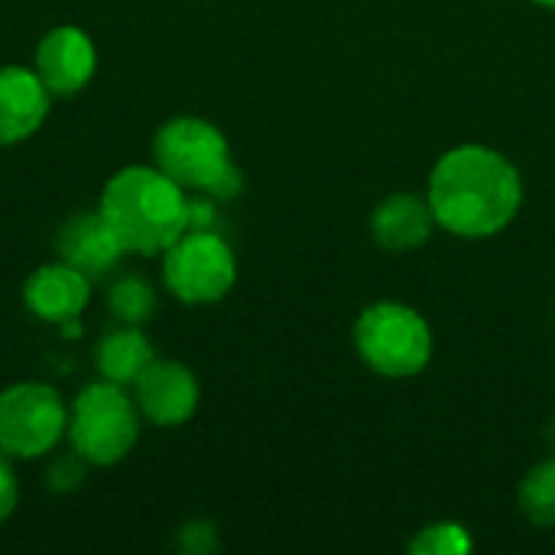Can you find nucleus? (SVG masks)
<instances>
[{
  "instance_id": "obj_1",
  "label": "nucleus",
  "mask_w": 555,
  "mask_h": 555,
  "mask_svg": "<svg viewBox=\"0 0 555 555\" xmlns=\"http://www.w3.org/2000/svg\"><path fill=\"white\" fill-rule=\"evenodd\" d=\"M426 202L442 231L481 241L511 228L524 205V179L504 153L462 143L433 166Z\"/></svg>"
},
{
  "instance_id": "obj_2",
  "label": "nucleus",
  "mask_w": 555,
  "mask_h": 555,
  "mask_svg": "<svg viewBox=\"0 0 555 555\" xmlns=\"http://www.w3.org/2000/svg\"><path fill=\"white\" fill-rule=\"evenodd\" d=\"M192 195L153 166L117 169L98 202V211L117 234L124 254L159 257L192 228Z\"/></svg>"
},
{
  "instance_id": "obj_3",
  "label": "nucleus",
  "mask_w": 555,
  "mask_h": 555,
  "mask_svg": "<svg viewBox=\"0 0 555 555\" xmlns=\"http://www.w3.org/2000/svg\"><path fill=\"white\" fill-rule=\"evenodd\" d=\"M153 163L172 176L185 192L208 195L215 202L234 198L244 185L241 169L231 159L228 137L205 117H169L153 137Z\"/></svg>"
},
{
  "instance_id": "obj_4",
  "label": "nucleus",
  "mask_w": 555,
  "mask_h": 555,
  "mask_svg": "<svg viewBox=\"0 0 555 555\" xmlns=\"http://www.w3.org/2000/svg\"><path fill=\"white\" fill-rule=\"evenodd\" d=\"M140 406L127 387L98 377L68 406V446L94 468L124 462L140 439Z\"/></svg>"
},
{
  "instance_id": "obj_5",
  "label": "nucleus",
  "mask_w": 555,
  "mask_h": 555,
  "mask_svg": "<svg viewBox=\"0 0 555 555\" xmlns=\"http://www.w3.org/2000/svg\"><path fill=\"white\" fill-rule=\"evenodd\" d=\"M354 348L374 374L410 380L433 361V328L413 306L384 299L358 315Z\"/></svg>"
},
{
  "instance_id": "obj_6",
  "label": "nucleus",
  "mask_w": 555,
  "mask_h": 555,
  "mask_svg": "<svg viewBox=\"0 0 555 555\" xmlns=\"http://www.w3.org/2000/svg\"><path fill=\"white\" fill-rule=\"evenodd\" d=\"M159 257L166 289L185 306L221 302L237 283V257L211 228H189Z\"/></svg>"
},
{
  "instance_id": "obj_7",
  "label": "nucleus",
  "mask_w": 555,
  "mask_h": 555,
  "mask_svg": "<svg viewBox=\"0 0 555 555\" xmlns=\"http://www.w3.org/2000/svg\"><path fill=\"white\" fill-rule=\"evenodd\" d=\"M68 433L62 393L42 380H23L0 390V452L13 462L46 459Z\"/></svg>"
},
{
  "instance_id": "obj_8",
  "label": "nucleus",
  "mask_w": 555,
  "mask_h": 555,
  "mask_svg": "<svg viewBox=\"0 0 555 555\" xmlns=\"http://www.w3.org/2000/svg\"><path fill=\"white\" fill-rule=\"evenodd\" d=\"M33 72L39 75V81L49 88L52 98H75L91 85L98 72V46L81 26L72 23L52 26L36 42Z\"/></svg>"
},
{
  "instance_id": "obj_9",
  "label": "nucleus",
  "mask_w": 555,
  "mask_h": 555,
  "mask_svg": "<svg viewBox=\"0 0 555 555\" xmlns=\"http://www.w3.org/2000/svg\"><path fill=\"white\" fill-rule=\"evenodd\" d=\"M133 400L153 426L176 429L189 423L202 403V384L195 371L182 361L156 358L137 380H133Z\"/></svg>"
},
{
  "instance_id": "obj_10",
  "label": "nucleus",
  "mask_w": 555,
  "mask_h": 555,
  "mask_svg": "<svg viewBox=\"0 0 555 555\" xmlns=\"http://www.w3.org/2000/svg\"><path fill=\"white\" fill-rule=\"evenodd\" d=\"M91 283L81 270H75L65 260H52L36 267L23 283V306L52 325H62L68 319H78L85 306L91 302Z\"/></svg>"
},
{
  "instance_id": "obj_11",
  "label": "nucleus",
  "mask_w": 555,
  "mask_h": 555,
  "mask_svg": "<svg viewBox=\"0 0 555 555\" xmlns=\"http://www.w3.org/2000/svg\"><path fill=\"white\" fill-rule=\"evenodd\" d=\"M49 107L52 94L33 68L0 65V146H16L39 133Z\"/></svg>"
},
{
  "instance_id": "obj_12",
  "label": "nucleus",
  "mask_w": 555,
  "mask_h": 555,
  "mask_svg": "<svg viewBox=\"0 0 555 555\" xmlns=\"http://www.w3.org/2000/svg\"><path fill=\"white\" fill-rule=\"evenodd\" d=\"M55 250H59V260L72 263L88 280L107 276L120 263V257H127L101 211H78L65 218L55 234Z\"/></svg>"
},
{
  "instance_id": "obj_13",
  "label": "nucleus",
  "mask_w": 555,
  "mask_h": 555,
  "mask_svg": "<svg viewBox=\"0 0 555 555\" xmlns=\"http://www.w3.org/2000/svg\"><path fill=\"white\" fill-rule=\"evenodd\" d=\"M433 228H439V224L433 218L429 202L413 192L387 195L371 215V234L390 254H410V250L423 247L433 237Z\"/></svg>"
},
{
  "instance_id": "obj_14",
  "label": "nucleus",
  "mask_w": 555,
  "mask_h": 555,
  "mask_svg": "<svg viewBox=\"0 0 555 555\" xmlns=\"http://www.w3.org/2000/svg\"><path fill=\"white\" fill-rule=\"evenodd\" d=\"M156 361L153 341L146 338V332L140 325H117L111 328L98 348H94V367L98 377L114 380L120 387H133V380Z\"/></svg>"
},
{
  "instance_id": "obj_15",
  "label": "nucleus",
  "mask_w": 555,
  "mask_h": 555,
  "mask_svg": "<svg viewBox=\"0 0 555 555\" xmlns=\"http://www.w3.org/2000/svg\"><path fill=\"white\" fill-rule=\"evenodd\" d=\"M520 511L537 527H555V455L533 465L520 485Z\"/></svg>"
},
{
  "instance_id": "obj_16",
  "label": "nucleus",
  "mask_w": 555,
  "mask_h": 555,
  "mask_svg": "<svg viewBox=\"0 0 555 555\" xmlns=\"http://www.w3.org/2000/svg\"><path fill=\"white\" fill-rule=\"evenodd\" d=\"M107 309L124 325H143L156 312V289L140 273H127L107 289Z\"/></svg>"
},
{
  "instance_id": "obj_17",
  "label": "nucleus",
  "mask_w": 555,
  "mask_h": 555,
  "mask_svg": "<svg viewBox=\"0 0 555 555\" xmlns=\"http://www.w3.org/2000/svg\"><path fill=\"white\" fill-rule=\"evenodd\" d=\"M472 550V537L462 524L442 520V524H429L423 527L413 543L410 553L413 555H462Z\"/></svg>"
},
{
  "instance_id": "obj_18",
  "label": "nucleus",
  "mask_w": 555,
  "mask_h": 555,
  "mask_svg": "<svg viewBox=\"0 0 555 555\" xmlns=\"http://www.w3.org/2000/svg\"><path fill=\"white\" fill-rule=\"evenodd\" d=\"M85 475H88V462L72 449L68 455L52 459V465H49V472H46V485H49L52 491H59V494H68V491L81 488Z\"/></svg>"
},
{
  "instance_id": "obj_19",
  "label": "nucleus",
  "mask_w": 555,
  "mask_h": 555,
  "mask_svg": "<svg viewBox=\"0 0 555 555\" xmlns=\"http://www.w3.org/2000/svg\"><path fill=\"white\" fill-rule=\"evenodd\" d=\"M20 507V478L13 472V459L0 452V524H7Z\"/></svg>"
},
{
  "instance_id": "obj_20",
  "label": "nucleus",
  "mask_w": 555,
  "mask_h": 555,
  "mask_svg": "<svg viewBox=\"0 0 555 555\" xmlns=\"http://www.w3.org/2000/svg\"><path fill=\"white\" fill-rule=\"evenodd\" d=\"M182 546L192 550V553L215 550V530H211V524H189L182 530Z\"/></svg>"
},
{
  "instance_id": "obj_21",
  "label": "nucleus",
  "mask_w": 555,
  "mask_h": 555,
  "mask_svg": "<svg viewBox=\"0 0 555 555\" xmlns=\"http://www.w3.org/2000/svg\"><path fill=\"white\" fill-rule=\"evenodd\" d=\"M533 3H540V7H546V10H555V0H533Z\"/></svg>"
},
{
  "instance_id": "obj_22",
  "label": "nucleus",
  "mask_w": 555,
  "mask_h": 555,
  "mask_svg": "<svg viewBox=\"0 0 555 555\" xmlns=\"http://www.w3.org/2000/svg\"><path fill=\"white\" fill-rule=\"evenodd\" d=\"M550 442H553V449H555V423H553V429H550Z\"/></svg>"
}]
</instances>
